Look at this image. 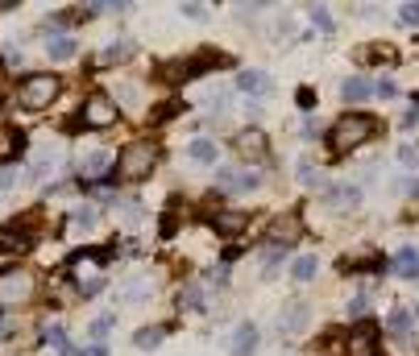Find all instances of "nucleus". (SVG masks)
<instances>
[{
    "label": "nucleus",
    "instance_id": "20e7f679",
    "mask_svg": "<svg viewBox=\"0 0 419 356\" xmlns=\"http://www.w3.org/2000/svg\"><path fill=\"white\" fill-rule=\"evenodd\" d=\"M33 298V274L29 269H4L0 274V303L4 307H21V303H29Z\"/></svg>",
    "mask_w": 419,
    "mask_h": 356
},
{
    "label": "nucleus",
    "instance_id": "cd10ccee",
    "mask_svg": "<svg viewBox=\"0 0 419 356\" xmlns=\"http://www.w3.org/2000/svg\"><path fill=\"white\" fill-rule=\"evenodd\" d=\"M216 228H221L224 237H228V232H241V228H245V215H237V212H224L221 220H216Z\"/></svg>",
    "mask_w": 419,
    "mask_h": 356
},
{
    "label": "nucleus",
    "instance_id": "412c9836",
    "mask_svg": "<svg viewBox=\"0 0 419 356\" xmlns=\"http://www.w3.org/2000/svg\"><path fill=\"white\" fill-rule=\"evenodd\" d=\"M133 42H129V38H121V42H108V46H104V54H100V63H104V67H112V63H124V58H133Z\"/></svg>",
    "mask_w": 419,
    "mask_h": 356
},
{
    "label": "nucleus",
    "instance_id": "a211bd4d",
    "mask_svg": "<svg viewBox=\"0 0 419 356\" xmlns=\"http://www.w3.org/2000/svg\"><path fill=\"white\" fill-rule=\"evenodd\" d=\"M17 153H21V133L9 129V124H0V166H9Z\"/></svg>",
    "mask_w": 419,
    "mask_h": 356
},
{
    "label": "nucleus",
    "instance_id": "2f4dec72",
    "mask_svg": "<svg viewBox=\"0 0 419 356\" xmlns=\"http://www.w3.org/2000/svg\"><path fill=\"white\" fill-rule=\"evenodd\" d=\"M112 332V315H100L96 323H92V335H96V344H104V335Z\"/></svg>",
    "mask_w": 419,
    "mask_h": 356
},
{
    "label": "nucleus",
    "instance_id": "f03ea898",
    "mask_svg": "<svg viewBox=\"0 0 419 356\" xmlns=\"http://www.w3.org/2000/svg\"><path fill=\"white\" fill-rule=\"evenodd\" d=\"M158 162V145L154 141H133L117 153V178L121 183H142Z\"/></svg>",
    "mask_w": 419,
    "mask_h": 356
},
{
    "label": "nucleus",
    "instance_id": "c756f323",
    "mask_svg": "<svg viewBox=\"0 0 419 356\" xmlns=\"http://www.w3.org/2000/svg\"><path fill=\"white\" fill-rule=\"evenodd\" d=\"M117 104H124V108H137V104H142L137 83H121V87H117Z\"/></svg>",
    "mask_w": 419,
    "mask_h": 356
},
{
    "label": "nucleus",
    "instance_id": "4c0bfd02",
    "mask_svg": "<svg viewBox=\"0 0 419 356\" xmlns=\"http://www.w3.org/2000/svg\"><path fill=\"white\" fill-rule=\"evenodd\" d=\"M282 257H287V253H282V249H270V253H266V274H274V269H278V265H282Z\"/></svg>",
    "mask_w": 419,
    "mask_h": 356
},
{
    "label": "nucleus",
    "instance_id": "423d86ee",
    "mask_svg": "<svg viewBox=\"0 0 419 356\" xmlns=\"http://www.w3.org/2000/svg\"><path fill=\"white\" fill-rule=\"evenodd\" d=\"M117 117H121V108H117L112 95H92L83 104V124L87 129H108V124H117Z\"/></svg>",
    "mask_w": 419,
    "mask_h": 356
},
{
    "label": "nucleus",
    "instance_id": "aec40b11",
    "mask_svg": "<svg viewBox=\"0 0 419 356\" xmlns=\"http://www.w3.org/2000/svg\"><path fill=\"white\" fill-rule=\"evenodd\" d=\"M316 274H320V257H316V253L295 257V265H291V278H295V282H312Z\"/></svg>",
    "mask_w": 419,
    "mask_h": 356
},
{
    "label": "nucleus",
    "instance_id": "a19ab883",
    "mask_svg": "<svg viewBox=\"0 0 419 356\" xmlns=\"http://www.w3.org/2000/svg\"><path fill=\"white\" fill-rule=\"evenodd\" d=\"M4 67H21V50L17 46H4Z\"/></svg>",
    "mask_w": 419,
    "mask_h": 356
},
{
    "label": "nucleus",
    "instance_id": "473e14b6",
    "mask_svg": "<svg viewBox=\"0 0 419 356\" xmlns=\"http://www.w3.org/2000/svg\"><path fill=\"white\" fill-rule=\"evenodd\" d=\"M373 95H378V99H395L398 87L391 83V79H378V83H373Z\"/></svg>",
    "mask_w": 419,
    "mask_h": 356
},
{
    "label": "nucleus",
    "instance_id": "393cba45",
    "mask_svg": "<svg viewBox=\"0 0 419 356\" xmlns=\"http://www.w3.org/2000/svg\"><path fill=\"white\" fill-rule=\"evenodd\" d=\"M42 340H46L50 348H58L63 356H75L71 352V340H67V332H63V328H46V332H42Z\"/></svg>",
    "mask_w": 419,
    "mask_h": 356
},
{
    "label": "nucleus",
    "instance_id": "c9c22d12",
    "mask_svg": "<svg viewBox=\"0 0 419 356\" xmlns=\"http://www.w3.org/2000/svg\"><path fill=\"white\" fill-rule=\"evenodd\" d=\"M179 13H183V17H196V21H203V17H208L212 9H203V4H183Z\"/></svg>",
    "mask_w": 419,
    "mask_h": 356
},
{
    "label": "nucleus",
    "instance_id": "f257e3e1",
    "mask_svg": "<svg viewBox=\"0 0 419 356\" xmlns=\"http://www.w3.org/2000/svg\"><path fill=\"white\" fill-rule=\"evenodd\" d=\"M373 133H378V120L366 117V112H349L332 124V133H328V145L336 149V153H353V149H361V145L370 141Z\"/></svg>",
    "mask_w": 419,
    "mask_h": 356
},
{
    "label": "nucleus",
    "instance_id": "b1692460",
    "mask_svg": "<svg viewBox=\"0 0 419 356\" xmlns=\"http://www.w3.org/2000/svg\"><path fill=\"white\" fill-rule=\"evenodd\" d=\"M162 340H166V328H142V332L133 335V344H137V348H158Z\"/></svg>",
    "mask_w": 419,
    "mask_h": 356
},
{
    "label": "nucleus",
    "instance_id": "c03bdc74",
    "mask_svg": "<svg viewBox=\"0 0 419 356\" xmlns=\"http://www.w3.org/2000/svg\"><path fill=\"white\" fill-rule=\"evenodd\" d=\"M403 190H407V195H419V178H411V183H403Z\"/></svg>",
    "mask_w": 419,
    "mask_h": 356
},
{
    "label": "nucleus",
    "instance_id": "f3484780",
    "mask_svg": "<svg viewBox=\"0 0 419 356\" xmlns=\"http://www.w3.org/2000/svg\"><path fill=\"white\" fill-rule=\"evenodd\" d=\"M324 190H328L332 207H357V199H361V187H353V183H332Z\"/></svg>",
    "mask_w": 419,
    "mask_h": 356
},
{
    "label": "nucleus",
    "instance_id": "58836bf2",
    "mask_svg": "<svg viewBox=\"0 0 419 356\" xmlns=\"http://www.w3.org/2000/svg\"><path fill=\"white\" fill-rule=\"evenodd\" d=\"M183 307H203V294H199V286H191V290L183 294Z\"/></svg>",
    "mask_w": 419,
    "mask_h": 356
},
{
    "label": "nucleus",
    "instance_id": "37998d69",
    "mask_svg": "<svg viewBox=\"0 0 419 356\" xmlns=\"http://www.w3.org/2000/svg\"><path fill=\"white\" fill-rule=\"evenodd\" d=\"M415 124H419V108H415V112H407V120H403V129H407V133H411V129H415Z\"/></svg>",
    "mask_w": 419,
    "mask_h": 356
},
{
    "label": "nucleus",
    "instance_id": "2eb2a0df",
    "mask_svg": "<svg viewBox=\"0 0 419 356\" xmlns=\"http://www.w3.org/2000/svg\"><path fill=\"white\" fill-rule=\"evenodd\" d=\"M96 224H100V212L92 207V203H79V207L71 212V232H75V237H83V232H92Z\"/></svg>",
    "mask_w": 419,
    "mask_h": 356
},
{
    "label": "nucleus",
    "instance_id": "7ed1b4c3",
    "mask_svg": "<svg viewBox=\"0 0 419 356\" xmlns=\"http://www.w3.org/2000/svg\"><path fill=\"white\" fill-rule=\"evenodd\" d=\"M58 75H25L21 87H17V104L21 108H29V112H42V108H50L54 99H58Z\"/></svg>",
    "mask_w": 419,
    "mask_h": 356
},
{
    "label": "nucleus",
    "instance_id": "ddd939ff",
    "mask_svg": "<svg viewBox=\"0 0 419 356\" xmlns=\"http://www.w3.org/2000/svg\"><path fill=\"white\" fill-rule=\"evenodd\" d=\"M349 356H378V335L370 328H357L349 335Z\"/></svg>",
    "mask_w": 419,
    "mask_h": 356
},
{
    "label": "nucleus",
    "instance_id": "7c9ffc66",
    "mask_svg": "<svg viewBox=\"0 0 419 356\" xmlns=\"http://www.w3.org/2000/svg\"><path fill=\"white\" fill-rule=\"evenodd\" d=\"M299 183H303L307 190H324V174L312 170V166H299Z\"/></svg>",
    "mask_w": 419,
    "mask_h": 356
},
{
    "label": "nucleus",
    "instance_id": "f704fd0d",
    "mask_svg": "<svg viewBox=\"0 0 419 356\" xmlns=\"http://www.w3.org/2000/svg\"><path fill=\"white\" fill-rule=\"evenodd\" d=\"M398 162L415 170V166H419V149H415V145H403V149H398Z\"/></svg>",
    "mask_w": 419,
    "mask_h": 356
},
{
    "label": "nucleus",
    "instance_id": "dca6fc26",
    "mask_svg": "<svg viewBox=\"0 0 419 356\" xmlns=\"http://www.w3.org/2000/svg\"><path fill=\"white\" fill-rule=\"evenodd\" d=\"M270 240H278V249L295 244V240H299V224H295V215H282V220H274V224H270Z\"/></svg>",
    "mask_w": 419,
    "mask_h": 356
},
{
    "label": "nucleus",
    "instance_id": "a878e982",
    "mask_svg": "<svg viewBox=\"0 0 419 356\" xmlns=\"http://www.w3.org/2000/svg\"><path fill=\"white\" fill-rule=\"evenodd\" d=\"M386 328H391V335H407V332H411V311L398 307L395 315H391V323H386Z\"/></svg>",
    "mask_w": 419,
    "mask_h": 356
},
{
    "label": "nucleus",
    "instance_id": "f8f14e48",
    "mask_svg": "<svg viewBox=\"0 0 419 356\" xmlns=\"http://www.w3.org/2000/svg\"><path fill=\"white\" fill-rule=\"evenodd\" d=\"M341 95H345V104H361V99H370V95H373V79H366V75H353V79H345Z\"/></svg>",
    "mask_w": 419,
    "mask_h": 356
},
{
    "label": "nucleus",
    "instance_id": "c85d7f7f",
    "mask_svg": "<svg viewBox=\"0 0 419 356\" xmlns=\"http://www.w3.org/2000/svg\"><path fill=\"white\" fill-rule=\"evenodd\" d=\"M17 183H21V166H17V162L0 166V190H13Z\"/></svg>",
    "mask_w": 419,
    "mask_h": 356
},
{
    "label": "nucleus",
    "instance_id": "e433bc0d",
    "mask_svg": "<svg viewBox=\"0 0 419 356\" xmlns=\"http://www.w3.org/2000/svg\"><path fill=\"white\" fill-rule=\"evenodd\" d=\"M366 307H370V294L361 290V294H357V298L349 303V315H366Z\"/></svg>",
    "mask_w": 419,
    "mask_h": 356
},
{
    "label": "nucleus",
    "instance_id": "9d476101",
    "mask_svg": "<svg viewBox=\"0 0 419 356\" xmlns=\"http://www.w3.org/2000/svg\"><path fill=\"white\" fill-rule=\"evenodd\" d=\"M187 158L196 162V166H216V158H221V149L212 137H196V141L187 145Z\"/></svg>",
    "mask_w": 419,
    "mask_h": 356
},
{
    "label": "nucleus",
    "instance_id": "0eeeda50",
    "mask_svg": "<svg viewBox=\"0 0 419 356\" xmlns=\"http://www.w3.org/2000/svg\"><path fill=\"white\" fill-rule=\"evenodd\" d=\"M112 166H117L112 149H87V153L79 158V178H87V183H100L104 174H112Z\"/></svg>",
    "mask_w": 419,
    "mask_h": 356
},
{
    "label": "nucleus",
    "instance_id": "6ab92c4d",
    "mask_svg": "<svg viewBox=\"0 0 419 356\" xmlns=\"http://www.w3.org/2000/svg\"><path fill=\"white\" fill-rule=\"evenodd\" d=\"M253 348H258V328H253V323H241L237 335H233V356H253Z\"/></svg>",
    "mask_w": 419,
    "mask_h": 356
},
{
    "label": "nucleus",
    "instance_id": "5701e85b",
    "mask_svg": "<svg viewBox=\"0 0 419 356\" xmlns=\"http://www.w3.org/2000/svg\"><path fill=\"white\" fill-rule=\"evenodd\" d=\"M25 244V232H13V228H0V253H21Z\"/></svg>",
    "mask_w": 419,
    "mask_h": 356
},
{
    "label": "nucleus",
    "instance_id": "72a5a7b5",
    "mask_svg": "<svg viewBox=\"0 0 419 356\" xmlns=\"http://www.w3.org/2000/svg\"><path fill=\"white\" fill-rule=\"evenodd\" d=\"M398 21L403 25H419V4H398Z\"/></svg>",
    "mask_w": 419,
    "mask_h": 356
},
{
    "label": "nucleus",
    "instance_id": "6e6552de",
    "mask_svg": "<svg viewBox=\"0 0 419 356\" xmlns=\"http://www.w3.org/2000/svg\"><path fill=\"white\" fill-rule=\"evenodd\" d=\"M307 315H312V307H307L303 298L287 303V307H282V315H278V328H282V335H299L303 328H307Z\"/></svg>",
    "mask_w": 419,
    "mask_h": 356
},
{
    "label": "nucleus",
    "instance_id": "4468645a",
    "mask_svg": "<svg viewBox=\"0 0 419 356\" xmlns=\"http://www.w3.org/2000/svg\"><path fill=\"white\" fill-rule=\"evenodd\" d=\"M395 274L407 282H419V249H398L395 253Z\"/></svg>",
    "mask_w": 419,
    "mask_h": 356
},
{
    "label": "nucleus",
    "instance_id": "9b49d317",
    "mask_svg": "<svg viewBox=\"0 0 419 356\" xmlns=\"http://www.w3.org/2000/svg\"><path fill=\"white\" fill-rule=\"evenodd\" d=\"M237 87L245 95H266L274 87V79H270V71H241L237 75Z\"/></svg>",
    "mask_w": 419,
    "mask_h": 356
},
{
    "label": "nucleus",
    "instance_id": "ea45409f",
    "mask_svg": "<svg viewBox=\"0 0 419 356\" xmlns=\"http://www.w3.org/2000/svg\"><path fill=\"white\" fill-rule=\"evenodd\" d=\"M291 29H295V25H291V17H278V25H274V38H291Z\"/></svg>",
    "mask_w": 419,
    "mask_h": 356
},
{
    "label": "nucleus",
    "instance_id": "39448f33",
    "mask_svg": "<svg viewBox=\"0 0 419 356\" xmlns=\"http://www.w3.org/2000/svg\"><path fill=\"white\" fill-rule=\"evenodd\" d=\"M216 187L233 190V195H249V190L262 187V174H258V170H245V166H221L216 170Z\"/></svg>",
    "mask_w": 419,
    "mask_h": 356
},
{
    "label": "nucleus",
    "instance_id": "1a4fd4ad",
    "mask_svg": "<svg viewBox=\"0 0 419 356\" xmlns=\"http://www.w3.org/2000/svg\"><path fill=\"white\" fill-rule=\"evenodd\" d=\"M237 149H241L245 158H266L270 141H266V133H262V129H241V133H237Z\"/></svg>",
    "mask_w": 419,
    "mask_h": 356
},
{
    "label": "nucleus",
    "instance_id": "79ce46f5",
    "mask_svg": "<svg viewBox=\"0 0 419 356\" xmlns=\"http://www.w3.org/2000/svg\"><path fill=\"white\" fill-rule=\"evenodd\" d=\"M79 356H108V348H104V344H96V340H92V344H87V348H83V352Z\"/></svg>",
    "mask_w": 419,
    "mask_h": 356
},
{
    "label": "nucleus",
    "instance_id": "4be33fe9",
    "mask_svg": "<svg viewBox=\"0 0 419 356\" xmlns=\"http://www.w3.org/2000/svg\"><path fill=\"white\" fill-rule=\"evenodd\" d=\"M75 50H79V42H75V38H67V33H63V38H50V42H46V54H50V58H58V63L75 58Z\"/></svg>",
    "mask_w": 419,
    "mask_h": 356
},
{
    "label": "nucleus",
    "instance_id": "bb28decb",
    "mask_svg": "<svg viewBox=\"0 0 419 356\" xmlns=\"http://www.w3.org/2000/svg\"><path fill=\"white\" fill-rule=\"evenodd\" d=\"M312 25H316V29H320V33H332V13H328V9H324V4H312Z\"/></svg>",
    "mask_w": 419,
    "mask_h": 356
}]
</instances>
